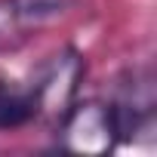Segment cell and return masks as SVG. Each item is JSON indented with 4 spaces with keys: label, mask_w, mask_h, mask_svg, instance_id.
<instances>
[{
    "label": "cell",
    "mask_w": 157,
    "mask_h": 157,
    "mask_svg": "<svg viewBox=\"0 0 157 157\" xmlns=\"http://www.w3.org/2000/svg\"><path fill=\"white\" fill-rule=\"evenodd\" d=\"M120 145L111 105L102 99L74 102L59 117V148L68 154H108Z\"/></svg>",
    "instance_id": "cell-2"
},
{
    "label": "cell",
    "mask_w": 157,
    "mask_h": 157,
    "mask_svg": "<svg viewBox=\"0 0 157 157\" xmlns=\"http://www.w3.org/2000/svg\"><path fill=\"white\" fill-rule=\"evenodd\" d=\"M34 120V105L28 90L0 80V129H19Z\"/></svg>",
    "instance_id": "cell-5"
},
{
    "label": "cell",
    "mask_w": 157,
    "mask_h": 157,
    "mask_svg": "<svg viewBox=\"0 0 157 157\" xmlns=\"http://www.w3.org/2000/svg\"><path fill=\"white\" fill-rule=\"evenodd\" d=\"M108 105H111L120 142H132L142 129H148L154 120V108H157V90H154L151 68L123 71Z\"/></svg>",
    "instance_id": "cell-3"
},
{
    "label": "cell",
    "mask_w": 157,
    "mask_h": 157,
    "mask_svg": "<svg viewBox=\"0 0 157 157\" xmlns=\"http://www.w3.org/2000/svg\"><path fill=\"white\" fill-rule=\"evenodd\" d=\"M86 74V62L74 46H65L59 52H52L43 68L37 71L34 83L28 86L31 105H34V120H56L77 102Z\"/></svg>",
    "instance_id": "cell-1"
},
{
    "label": "cell",
    "mask_w": 157,
    "mask_h": 157,
    "mask_svg": "<svg viewBox=\"0 0 157 157\" xmlns=\"http://www.w3.org/2000/svg\"><path fill=\"white\" fill-rule=\"evenodd\" d=\"M77 0H0V37L34 31L65 16Z\"/></svg>",
    "instance_id": "cell-4"
}]
</instances>
